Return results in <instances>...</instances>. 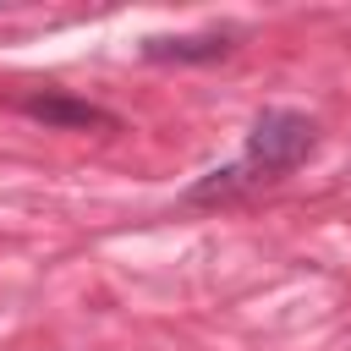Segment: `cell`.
Instances as JSON below:
<instances>
[{
	"label": "cell",
	"instance_id": "cell-2",
	"mask_svg": "<svg viewBox=\"0 0 351 351\" xmlns=\"http://www.w3.org/2000/svg\"><path fill=\"white\" fill-rule=\"evenodd\" d=\"M16 110L27 121H44L49 132H115L121 115L93 104V99H77V93H60V88H44V93H22Z\"/></svg>",
	"mask_w": 351,
	"mask_h": 351
},
{
	"label": "cell",
	"instance_id": "cell-1",
	"mask_svg": "<svg viewBox=\"0 0 351 351\" xmlns=\"http://www.w3.org/2000/svg\"><path fill=\"white\" fill-rule=\"evenodd\" d=\"M313 148H318V121H313V115L285 110V104L258 110L252 126H247L241 154H236L230 165H214L208 176H197L181 203H186V208H225V203H236V197H247V192H258V186L285 181L296 165L313 159Z\"/></svg>",
	"mask_w": 351,
	"mask_h": 351
},
{
	"label": "cell",
	"instance_id": "cell-3",
	"mask_svg": "<svg viewBox=\"0 0 351 351\" xmlns=\"http://www.w3.org/2000/svg\"><path fill=\"white\" fill-rule=\"evenodd\" d=\"M241 27H203V33H148L137 49L143 60L154 66H208V60H225L236 49Z\"/></svg>",
	"mask_w": 351,
	"mask_h": 351
}]
</instances>
